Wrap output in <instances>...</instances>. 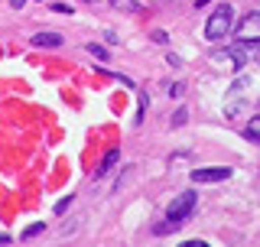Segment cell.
Wrapping results in <instances>:
<instances>
[{"instance_id":"cell-13","label":"cell","mask_w":260,"mask_h":247,"mask_svg":"<svg viewBox=\"0 0 260 247\" xmlns=\"http://www.w3.org/2000/svg\"><path fill=\"white\" fill-rule=\"evenodd\" d=\"M69 205H72V195H65V199H62L59 205H55V215H62V211H65V208H69Z\"/></svg>"},{"instance_id":"cell-3","label":"cell","mask_w":260,"mask_h":247,"mask_svg":"<svg viewBox=\"0 0 260 247\" xmlns=\"http://www.w3.org/2000/svg\"><path fill=\"white\" fill-rule=\"evenodd\" d=\"M231 166H211V169H195L192 172V182H224L231 179Z\"/></svg>"},{"instance_id":"cell-14","label":"cell","mask_w":260,"mask_h":247,"mask_svg":"<svg viewBox=\"0 0 260 247\" xmlns=\"http://www.w3.org/2000/svg\"><path fill=\"white\" fill-rule=\"evenodd\" d=\"M52 13H65V16H69L72 7H69V4H52Z\"/></svg>"},{"instance_id":"cell-9","label":"cell","mask_w":260,"mask_h":247,"mask_svg":"<svg viewBox=\"0 0 260 247\" xmlns=\"http://www.w3.org/2000/svg\"><path fill=\"white\" fill-rule=\"evenodd\" d=\"M146 104H150V98H146V91H140V104H137V117H134V123H143V114H146Z\"/></svg>"},{"instance_id":"cell-1","label":"cell","mask_w":260,"mask_h":247,"mask_svg":"<svg viewBox=\"0 0 260 247\" xmlns=\"http://www.w3.org/2000/svg\"><path fill=\"white\" fill-rule=\"evenodd\" d=\"M192 211H195V192H192V189H185L182 195H176V199L169 202V208H166V221H169V225L156 228V234H166V231H173V228L185 225Z\"/></svg>"},{"instance_id":"cell-11","label":"cell","mask_w":260,"mask_h":247,"mask_svg":"<svg viewBox=\"0 0 260 247\" xmlns=\"http://www.w3.org/2000/svg\"><path fill=\"white\" fill-rule=\"evenodd\" d=\"M88 52H91V55H98V59H101V62H108V49H104V46H88Z\"/></svg>"},{"instance_id":"cell-5","label":"cell","mask_w":260,"mask_h":247,"mask_svg":"<svg viewBox=\"0 0 260 247\" xmlns=\"http://www.w3.org/2000/svg\"><path fill=\"white\" fill-rule=\"evenodd\" d=\"M32 46H36V49H59L62 36H59V33H36V36H32Z\"/></svg>"},{"instance_id":"cell-19","label":"cell","mask_w":260,"mask_h":247,"mask_svg":"<svg viewBox=\"0 0 260 247\" xmlns=\"http://www.w3.org/2000/svg\"><path fill=\"white\" fill-rule=\"evenodd\" d=\"M23 4H26V0H10V7H23Z\"/></svg>"},{"instance_id":"cell-17","label":"cell","mask_w":260,"mask_h":247,"mask_svg":"<svg viewBox=\"0 0 260 247\" xmlns=\"http://www.w3.org/2000/svg\"><path fill=\"white\" fill-rule=\"evenodd\" d=\"M166 62H169V65H182V59H179L176 52H169V55H166Z\"/></svg>"},{"instance_id":"cell-10","label":"cell","mask_w":260,"mask_h":247,"mask_svg":"<svg viewBox=\"0 0 260 247\" xmlns=\"http://www.w3.org/2000/svg\"><path fill=\"white\" fill-rule=\"evenodd\" d=\"M117 156H120L117 150H111L108 156H104V163H101V169H98V176H104V172H108V169L114 166V163H117Z\"/></svg>"},{"instance_id":"cell-20","label":"cell","mask_w":260,"mask_h":247,"mask_svg":"<svg viewBox=\"0 0 260 247\" xmlns=\"http://www.w3.org/2000/svg\"><path fill=\"white\" fill-rule=\"evenodd\" d=\"M195 7H208V0H195Z\"/></svg>"},{"instance_id":"cell-18","label":"cell","mask_w":260,"mask_h":247,"mask_svg":"<svg viewBox=\"0 0 260 247\" xmlns=\"http://www.w3.org/2000/svg\"><path fill=\"white\" fill-rule=\"evenodd\" d=\"M0 244H10V234H0Z\"/></svg>"},{"instance_id":"cell-15","label":"cell","mask_w":260,"mask_h":247,"mask_svg":"<svg viewBox=\"0 0 260 247\" xmlns=\"http://www.w3.org/2000/svg\"><path fill=\"white\" fill-rule=\"evenodd\" d=\"M182 123H185V111H176L173 114V127H182Z\"/></svg>"},{"instance_id":"cell-2","label":"cell","mask_w":260,"mask_h":247,"mask_svg":"<svg viewBox=\"0 0 260 247\" xmlns=\"http://www.w3.org/2000/svg\"><path fill=\"white\" fill-rule=\"evenodd\" d=\"M231 29H234V10L224 4V7H218V10L208 16V23H205V39L218 43V39H224Z\"/></svg>"},{"instance_id":"cell-8","label":"cell","mask_w":260,"mask_h":247,"mask_svg":"<svg viewBox=\"0 0 260 247\" xmlns=\"http://www.w3.org/2000/svg\"><path fill=\"white\" fill-rule=\"evenodd\" d=\"M244 134H247L250 140H260V117H250V123L244 127Z\"/></svg>"},{"instance_id":"cell-4","label":"cell","mask_w":260,"mask_h":247,"mask_svg":"<svg viewBox=\"0 0 260 247\" xmlns=\"http://www.w3.org/2000/svg\"><path fill=\"white\" fill-rule=\"evenodd\" d=\"M238 39H260V13H247L234 29Z\"/></svg>"},{"instance_id":"cell-6","label":"cell","mask_w":260,"mask_h":247,"mask_svg":"<svg viewBox=\"0 0 260 247\" xmlns=\"http://www.w3.org/2000/svg\"><path fill=\"white\" fill-rule=\"evenodd\" d=\"M114 10H124V13H143V4L140 0H111Z\"/></svg>"},{"instance_id":"cell-16","label":"cell","mask_w":260,"mask_h":247,"mask_svg":"<svg viewBox=\"0 0 260 247\" xmlns=\"http://www.w3.org/2000/svg\"><path fill=\"white\" fill-rule=\"evenodd\" d=\"M153 39H156L159 46H166V43H169V36H166V33H162V29H156V33H153Z\"/></svg>"},{"instance_id":"cell-7","label":"cell","mask_w":260,"mask_h":247,"mask_svg":"<svg viewBox=\"0 0 260 247\" xmlns=\"http://www.w3.org/2000/svg\"><path fill=\"white\" fill-rule=\"evenodd\" d=\"M46 231V221H36V225H29V228H23V241H26V237H39Z\"/></svg>"},{"instance_id":"cell-12","label":"cell","mask_w":260,"mask_h":247,"mask_svg":"<svg viewBox=\"0 0 260 247\" xmlns=\"http://www.w3.org/2000/svg\"><path fill=\"white\" fill-rule=\"evenodd\" d=\"M182 91H185V85H179V81L169 85V95H173V98H182Z\"/></svg>"},{"instance_id":"cell-21","label":"cell","mask_w":260,"mask_h":247,"mask_svg":"<svg viewBox=\"0 0 260 247\" xmlns=\"http://www.w3.org/2000/svg\"><path fill=\"white\" fill-rule=\"evenodd\" d=\"M88 4H94V0H88Z\"/></svg>"}]
</instances>
